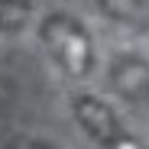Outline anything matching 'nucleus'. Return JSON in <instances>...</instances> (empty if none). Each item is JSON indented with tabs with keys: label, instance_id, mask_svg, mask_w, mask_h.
Wrapping results in <instances>:
<instances>
[{
	"label": "nucleus",
	"instance_id": "obj_2",
	"mask_svg": "<svg viewBox=\"0 0 149 149\" xmlns=\"http://www.w3.org/2000/svg\"><path fill=\"white\" fill-rule=\"evenodd\" d=\"M74 113H78V123L88 130V136L101 146V149H143L127 130L117 123L113 110L101 101H94V97L81 94L74 97Z\"/></svg>",
	"mask_w": 149,
	"mask_h": 149
},
{
	"label": "nucleus",
	"instance_id": "obj_5",
	"mask_svg": "<svg viewBox=\"0 0 149 149\" xmlns=\"http://www.w3.org/2000/svg\"><path fill=\"white\" fill-rule=\"evenodd\" d=\"M10 149H49V146H39V143H13Z\"/></svg>",
	"mask_w": 149,
	"mask_h": 149
},
{
	"label": "nucleus",
	"instance_id": "obj_1",
	"mask_svg": "<svg viewBox=\"0 0 149 149\" xmlns=\"http://www.w3.org/2000/svg\"><path fill=\"white\" fill-rule=\"evenodd\" d=\"M42 39L52 52V58L71 78H84L91 71V39L81 23H74L65 13H55L42 23Z\"/></svg>",
	"mask_w": 149,
	"mask_h": 149
},
{
	"label": "nucleus",
	"instance_id": "obj_3",
	"mask_svg": "<svg viewBox=\"0 0 149 149\" xmlns=\"http://www.w3.org/2000/svg\"><path fill=\"white\" fill-rule=\"evenodd\" d=\"M29 3L26 0H0V26L3 29H13V26H23L29 16Z\"/></svg>",
	"mask_w": 149,
	"mask_h": 149
},
{
	"label": "nucleus",
	"instance_id": "obj_4",
	"mask_svg": "<svg viewBox=\"0 0 149 149\" xmlns=\"http://www.w3.org/2000/svg\"><path fill=\"white\" fill-rule=\"evenodd\" d=\"M101 3H104V10H110V16H130L139 0H101Z\"/></svg>",
	"mask_w": 149,
	"mask_h": 149
}]
</instances>
